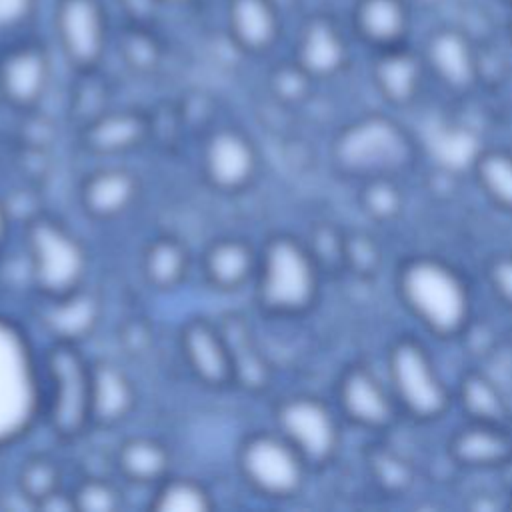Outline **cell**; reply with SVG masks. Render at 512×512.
Masks as SVG:
<instances>
[{
  "label": "cell",
  "mask_w": 512,
  "mask_h": 512,
  "mask_svg": "<svg viewBox=\"0 0 512 512\" xmlns=\"http://www.w3.org/2000/svg\"><path fill=\"white\" fill-rule=\"evenodd\" d=\"M448 454L466 468H500L512 462V434L506 430V424L468 420L466 426L452 434Z\"/></svg>",
  "instance_id": "13"
},
{
  "label": "cell",
  "mask_w": 512,
  "mask_h": 512,
  "mask_svg": "<svg viewBox=\"0 0 512 512\" xmlns=\"http://www.w3.org/2000/svg\"><path fill=\"white\" fill-rule=\"evenodd\" d=\"M26 8L28 0H0V26L12 24L22 18Z\"/></svg>",
  "instance_id": "36"
},
{
  "label": "cell",
  "mask_w": 512,
  "mask_h": 512,
  "mask_svg": "<svg viewBox=\"0 0 512 512\" xmlns=\"http://www.w3.org/2000/svg\"><path fill=\"white\" fill-rule=\"evenodd\" d=\"M70 494L76 512H116L122 506L120 490L104 478H84Z\"/></svg>",
  "instance_id": "34"
},
{
  "label": "cell",
  "mask_w": 512,
  "mask_h": 512,
  "mask_svg": "<svg viewBox=\"0 0 512 512\" xmlns=\"http://www.w3.org/2000/svg\"><path fill=\"white\" fill-rule=\"evenodd\" d=\"M472 174L480 192L498 210L512 214V152L484 148L472 162Z\"/></svg>",
  "instance_id": "28"
},
{
  "label": "cell",
  "mask_w": 512,
  "mask_h": 512,
  "mask_svg": "<svg viewBox=\"0 0 512 512\" xmlns=\"http://www.w3.org/2000/svg\"><path fill=\"white\" fill-rule=\"evenodd\" d=\"M150 132V124L136 112H104L80 130V142L92 154H122L138 148Z\"/></svg>",
  "instance_id": "18"
},
{
  "label": "cell",
  "mask_w": 512,
  "mask_h": 512,
  "mask_svg": "<svg viewBox=\"0 0 512 512\" xmlns=\"http://www.w3.org/2000/svg\"><path fill=\"white\" fill-rule=\"evenodd\" d=\"M202 270L214 288L226 292L238 290L256 278L258 252L242 238H218L204 250Z\"/></svg>",
  "instance_id": "17"
},
{
  "label": "cell",
  "mask_w": 512,
  "mask_h": 512,
  "mask_svg": "<svg viewBox=\"0 0 512 512\" xmlns=\"http://www.w3.org/2000/svg\"><path fill=\"white\" fill-rule=\"evenodd\" d=\"M488 280L492 292L512 308V254H504L492 260L488 268Z\"/></svg>",
  "instance_id": "35"
},
{
  "label": "cell",
  "mask_w": 512,
  "mask_h": 512,
  "mask_svg": "<svg viewBox=\"0 0 512 512\" xmlns=\"http://www.w3.org/2000/svg\"><path fill=\"white\" fill-rule=\"evenodd\" d=\"M376 86L390 104H410L422 86V62L398 48L382 50L374 70Z\"/></svg>",
  "instance_id": "23"
},
{
  "label": "cell",
  "mask_w": 512,
  "mask_h": 512,
  "mask_svg": "<svg viewBox=\"0 0 512 512\" xmlns=\"http://www.w3.org/2000/svg\"><path fill=\"white\" fill-rule=\"evenodd\" d=\"M212 508L214 502L206 486L186 476H166L150 498L154 512H208Z\"/></svg>",
  "instance_id": "29"
},
{
  "label": "cell",
  "mask_w": 512,
  "mask_h": 512,
  "mask_svg": "<svg viewBox=\"0 0 512 512\" xmlns=\"http://www.w3.org/2000/svg\"><path fill=\"white\" fill-rule=\"evenodd\" d=\"M458 404L468 420L506 424L508 402L492 378L478 370L466 372L456 390Z\"/></svg>",
  "instance_id": "25"
},
{
  "label": "cell",
  "mask_w": 512,
  "mask_h": 512,
  "mask_svg": "<svg viewBox=\"0 0 512 512\" xmlns=\"http://www.w3.org/2000/svg\"><path fill=\"white\" fill-rule=\"evenodd\" d=\"M18 494L30 506L38 508L48 496L62 488V470L60 464L44 454L30 456L22 462L16 478Z\"/></svg>",
  "instance_id": "30"
},
{
  "label": "cell",
  "mask_w": 512,
  "mask_h": 512,
  "mask_svg": "<svg viewBox=\"0 0 512 512\" xmlns=\"http://www.w3.org/2000/svg\"><path fill=\"white\" fill-rule=\"evenodd\" d=\"M234 366V384L260 392L270 384V364L258 348L246 320L238 314H228L218 322Z\"/></svg>",
  "instance_id": "19"
},
{
  "label": "cell",
  "mask_w": 512,
  "mask_h": 512,
  "mask_svg": "<svg viewBox=\"0 0 512 512\" xmlns=\"http://www.w3.org/2000/svg\"><path fill=\"white\" fill-rule=\"evenodd\" d=\"M386 382L400 414L416 422L438 420L452 404V390L430 350L412 336H400L390 344L386 352Z\"/></svg>",
  "instance_id": "5"
},
{
  "label": "cell",
  "mask_w": 512,
  "mask_h": 512,
  "mask_svg": "<svg viewBox=\"0 0 512 512\" xmlns=\"http://www.w3.org/2000/svg\"><path fill=\"white\" fill-rule=\"evenodd\" d=\"M4 96L16 106H32L48 84V64L40 52L22 50L12 54L0 74Z\"/></svg>",
  "instance_id": "24"
},
{
  "label": "cell",
  "mask_w": 512,
  "mask_h": 512,
  "mask_svg": "<svg viewBox=\"0 0 512 512\" xmlns=\"http://www.w3.org/2000/svg\"><path fill=\"white\" fill-rule=\"evenodd\" d=\"M188 264V250L174 236H158L150 240L142 254L144 278L158 290L176 288L186 278Z\"/></svg>",
  "instance_id": "27"
},
{
  "label": "cell",
  "mask_w": 512,
  "mask_h": 512,
  "mask_svg": "<svg viewBox=\"0 0 512 512\" xmlns=\"http://www.w3.org/2000/svg\"><path fill=\"white\" fill-rule=\"evenodd\" d=\"M60 32L72 60L90 64L102 48V24L92 2L70 0L60 16Z\"/></svg>",
  "instance_id": "22"
},
{
  "label": "cell",
  "mask_w": 512,
  "mask_h": 512,
  "mask_svg": "<svg viewBox=\"0 0 512 512\" xmlns=\"http://www.w3.org/2000/svg\"><path fill=\"white\" fill-rule=\"evenodd\" d=\"M202 176L218 192L236 194L248 188L258 172V152L252 140L236 128H218L204 140Z\"/></svg>",
  "instance_id": "11"
},
{
  "label": "cell",
  "mask_w": 512,
  "mask_h": 512,
  "mask_svg": "<svg viewBox=\"0 0 512 512\" xmlns=\"http://www.w3.org/2000/svg\"><path fill=\"white\" fill-rule=\"evenodd\" d=\"M302 68L316 76L334 74L344 62V44L326 24H316L302 42Z\"/></svg>",
  "instance_id": "31"
},
{
  "label": "cell",
  "mask_w": 512,
  "mask_h": 512,
  "mask_svg": "<svg viewBox=\"0 0 512 512\" xmlns=\"http://www.w3.org/2000/svg\"><path fill=\"white\" fill-rule=\"evenodd\" d=\"M140 194L136 174L124 168H100L88 174L80 186V204L96 220H112L126 214Z\"/></svg>",
  "instance_id": "15"
},
{
  "label": "cell",
  "mask_w": 512,
  "mask_h": 512,
  "mask_svg": "<svg viewBox=\"0 0 512 512\" xmlns=\"http://www.w3.org/2000/svg\"><path fill=\"white\" fill-rule=\"evenodd\" d=\"M136 406V388L128 374L110 360L90 362L92 426H116Z\"/></svg>",
  "instance_id": "14"
},
{
  "label": "cell",
  "mask_w": 512,
  "mask_h": 512,
  "mask_svg": "<svg viewBox=\"0 0 512 512\" xmlns=\"http://www.w3.org/2000/svg\"><path fill=\"white\" fill-rule=\"evenodd\" d=\"M414 142L402 124L390 116L370 114L344 126L332 142V162L338 172L370 180L396 178L414 162Z\"/></svg>",
  "instance_id": "3"
},
{
  "label": "cell",
  "mask_w": 512,
  "mask_h": 512,
  "mask_svg": "<svg viewBox=\"0 0 512 512\" xmlns=\"http://www.w3.org/2000/svg\"><path fill=\"white\" fill-rule=\"evenodd\" d=\"M48 398L46 418L62 440H74L92 426L90 418V362L78 344L54 342L44 358Z\"/></svg>",
  "instance_id": "6"
},
{
  "label": "cell",
  "mask_w": 512,
  "mask_h": 512,
  "mask_svg": "<svg viewBox=\"0 0 512 512\" xmlns=\"http://www.w3.org/2000/svg\"><path fill=\"white\" fill-rule=\"evenodd\" d=\"M8 226H10V214H8L6 204L0 200V250H2L6 234H8Z\"/></svg>",
  "instance_id": "38"
},
{
  "label": "cell",
  "mask_w": 512,
  "mask_h": 512,
  "mask_svg": "<svg viewBox=\"0 0 512 512\" xmlns=\"http://www.w3.org/2000/svg\"><path fill=\"white\" fill-rule=\"evenodd\" d=\"M508 2H512V0H508Z\"/></svg>",
  "instance_id": "40"
},
{
  "label": "cell",
  "mask_w": 512,
  "mask_h": 512,
  "mask_svg": "<svg viewBox=\"0 0 512 512\" xmlns=\"http://www.w3.org/2000/svg\"><path fill=\"white\" fill-rule=\"evenodd\" d=\"M238 468L256 494L286 500L302 490L310 466L278 430H258L242 440Z\"/></svg>",
  "instance_id": "7"
},
{
  "label": "cell",
  "mask_w": 512,
  "mask_h": 512,
  "mask_svg": "<svg viewBox=\"0 0 512 512\" xmlns=\"http://www.w3.org/2000/svg\"><path fill=\"white\" fill-rule=\"evenodd\" d=\"M276 88L284 100H298L304 92V82L294 76H282V78H278Z\"/></svg>",
  "instance_id": "37"
},
{
  "label": "cell",
  "mask_w": 512,
  "mask_h": 512,
  "mask_svg": "<svg viewBox=\"0 0 512 512\" xmlns=\"http://www.w3.org/2000/svg\"><path fill=\"white\" fill-rule=\"evenodd\" d=\"M170 452L168 448L148 436L126 438L116 450L118 472L134 484H158L170 472Z\"/></svg>",
  "instance_id": "21"
},
{
  "label": "cell",
  "mask_w": 512,
  "mask_h": 512,
  "mask_svg": "<svg viewBox=\"0 0 512 512\" xmlns=\"http://www.w3.org/2000/svg\"><path fill=\"white\" fill-rule=\"evenodd\" d=\"M426 64L434 76L452 90H466L476 80V56L468 40L452 30L438 32L426 48Z\"/></svg>",
  "instance_id": "20"
},
{
  "label": "cell",
  "mask_w": 512,
  "mask_h": 512,
  "mask_svg": "<svg viewBox=\"0 0 512 512\" xmlns=\"http://www.w3.org/2000/svg\"><path fill=\"white\" fill-rule=\"evenodd\" d=\"M360 202L370 218L388 222L402 210V190L398 188L396 178H370L362 182Z\"/></svg>",
  "instance_id": "33"
},
{
  "label": "cell",
  "mask_w": 512,
  "mask_h": 512,
  "mask_svg": "<svg viewBox=\"0 0 512 512\" xmlns=\"http://www.w3.org/2000/svg\"><path fill=\"white\" fill-rule=\"evenodd\" d=\"M100 318V300L86 286L58 298H46L42 324L54 342L78 344L92 334Z\"/></svg>",
  "instance_id": "16"
},
{
  "label": "cell",
  "mask_w": 512,
  "mask_h": 512,
  "mask_svg": "<svg viewBox=\"0 0 512 512\" xmlns=\"http://www.w3.org/2000/svg\"><path fill=\"white\" fill-rule=\"evenodd\" d=\"M336 402L348 422L372 432L390 428L400 414L388 382L368 364H350L342 370L336 382Z\"/></svg>",
  "instance_id": "10"
},
{
  "label": "cell",
  "mask_w": 512,
  "mask_h": 512,
  "mask_svg": "<svg viewBox=\"0 0 512 512\" xmlns=\"http://www.w3.org/2000/svg\"><path fill=\"white\" fill-rule=\"evenodd\" d=\"M24 246L32 286L44 300L66 296L84 286L88 252L56 218L36 214L24 222Z\"/></svg>",
  "instance_id": "4"
},
{
  "label": "cell",
  "mask_w": 512,
  "mask_h": 512,
  "mask_svg": "<svg viewBox=\"0 0 512 512\" xmlns=\"http://www.w3.org/2000/svg\"><path fill=\"white\" fill-rule=\"evenodd\" d=\"M234 28L244 44L260 48L274 36V16L262 0H238L234 8Z\"/></svg>",
  "instance_id": "32"
},
{
  "label": "cell",
  "mask_w": 512,
  "mask_h": 512,
  "mask_svg": "<svg viewBox=\"0 0 512 512\" xmlns=\"http://www.w3.org/2000/svg\"><path fill=\"white\" fill-rule=\"evenodd\" d=\"M322 268L306 242L292 234L270 236L258 252L256 300L276 316L308 312L320 292Z\"/></svg>",
  "instance_id": "2"
},
{
  "label": "cell",
  "mask_w": 512,
  "mask_h": 512,
  "mask_svg": "<svg viewBox=\"0 0 512 512\" xmlns=\"http://www.w3.org/2000/svg\"><path fill=\"white\" fill-rule=\"evenodd\" d=\"M510 508H512V498H510Z\"/></svg>",
  "instance_id": "39"
},
{
  "label": "cell",
  "mask_w": 512,
  "mask_h": 512,
  "mask_svg": "<svg viewBox=\"0 0 512 512\" xmlns=\"http://www.w3.org/2000/svg\"><path fill=\"white\" fill-rule=\"evenodd\" d=\"M180 350L190 372L210 388L234 386V366L226 338L208 318H190L180 330Z\"/></svg>",
  "instance_id": "12"
},
{
  "label": "cell",
  "mask_w": 512,
  "mask_h": 512,
  "mask_svg": "<svg viewBox=\"0 0 512 512\" xmlns=\"http://www.w3.org/2000/svg\"><path fill=\"white\" fill-rule=\"evenodd\" d=\"M38 386L22 336L0 318V444L34 418Z\"/></svg>",
  "instance_id": "9"
},
{
  "label": "cell",
  "mask_w": 512,
  "mask_h": 512,
  "mask_svg": "<svg viewBox=\"0 0 512 512\" xmlns=\"http://www.w3.org/2000/svg\"><path fill=\"white\" fill-rule=\"evenodd\" d=\"M356 20L360 34L380 50L398 48L408 26L400 0H364L358 6Z\"/></svg>",
  "instance_id": "26"
},
{
  "label": "cell",
  "mask_w": 512,
  "mask_h": 512,
  "mask_svg": "<svg viewBox=\"0 0 512 512\" xmlns=\"http://www.w3.org/2000/svg\"><path fill=\"white\" fill-rule=\"evenodd\" d=\"M396 292L410 316L436 338L460 336L472 316V292L462 272L432 254H414L396 270Z\"/></svg>",
  "instance_id": "1"
},
{
  "label": "cell",
  "mask_w": 512,
  "mask_h": 512,
  "mask_svg": "<svg viewBox=\"0 0 512 512\" xmlns=\"http://www.w3.org/2000/svg\"><path fill=\"white\" fill-rule=\"evenodd\" d=\"M278 432L300 452L310 468L332 462L340 448V424L332 408L312 394L284 398L274 412Z\"/></svg>",
  "instance_id": "8"
}]
</instances>
